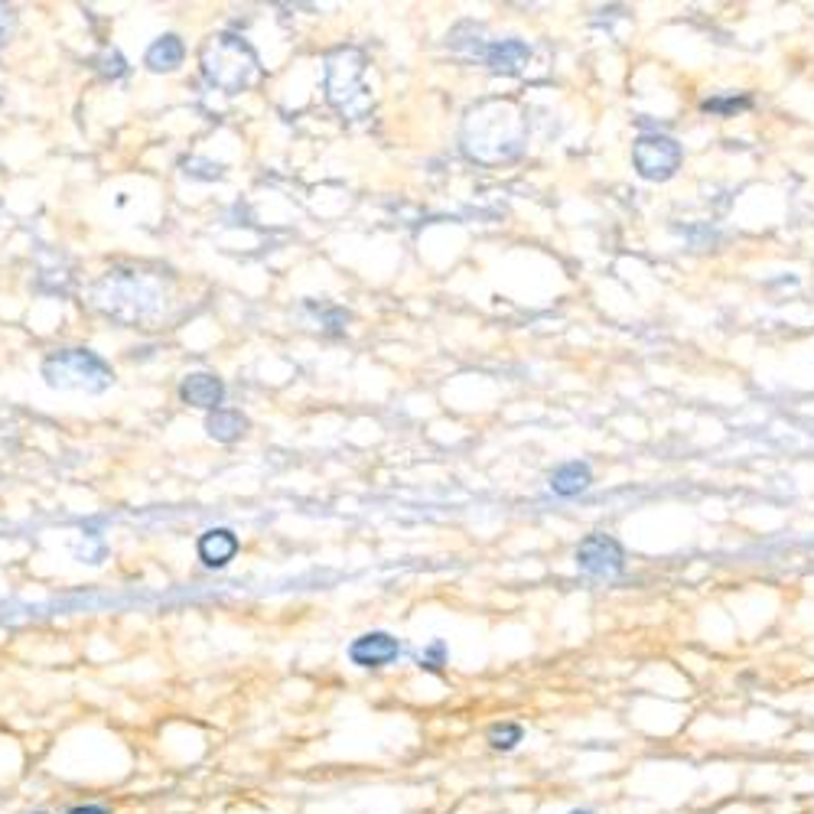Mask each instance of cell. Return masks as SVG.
I'll use <instances>...</instances> for the list:
<instances>
[{
    "label": "cell",
    "mask_w": 814,
    "mask_h": 814,
    "mask_svg": "<svg viewBox=\"0 0 814 814\" xmlns=\"http://www.w3.org/2000/svg\"><path fill=\"white\" fill-rule=\"evenodd\" d=\"M463 148L469 156L486 160V163L515 156L521 148V121L512 111V105L489 101L469 111L466 128H463Z\"/></svg>",
    "instance_id": "1"
},
{
    "label": "cell",
    "mask_w": 814,
    "mask_h": 814,
    "mask_svg": "<svg viewBox=\"0 0 814 814\" xmlns=\"http://www.w3.org/2000/svg\"><path fill=\"white\" fill-rule=\"evenodd\" d=\"M91 296H95L98 310H105L108 316L124 319V323H141V319H150L163 310V291L144 274L115 271L91 291Z\"/></svg>",
    "instance_id": "2"
},
{
    "label": "cell",
    "mask_w": 814,
    "mask_h": 814,
    "mask_svg": "<svg viewBox=\"0 0 814 814\" xmlns=\"http://www.w3.org/2000/svg\"><path fill=\"white\" fill-rule=\"evenodd\" d=\"M199 63H203V75H206L216 88H223L225 95L245 91V88L258 78V73H261L258 53H254L241 36H235V33H219V36H213V40L203 46Z\"/></svg>",
    "instance_id": "3"
},
{
    "label": "cell",
    "mask_w": 814,
    "mask_h": 814,
    "mask_svg": "<svg viewBox=\"0 0 814 814\" xmlns=\"http://www.w3.org/2000/svg\"><path fill=\"white\" fill-rule=\"evenodd\" d=\"M366 56L359 50H336L326 59V98L346 121H366L371 115V91L362 82Z\"/></svg>",
    "instance_id": "4"
},
{
    "label": "cell",
    "mask_w": 814,
    "mask_h": 814,
    "mask_svg": "<svg viewBox=\"0 0 814 814\" xmlns=\"http://www.w3.org/2000/svg\"><path fill=\"white\" fill-rule=\"evenodd\" d=\"M43 378L50 388H59V391H85V394H101L115 384V371L111 366L88 352V349H63V352H53L46 362H43Z\"/></svg>",
    "instance_id": "5"
},
{
    "label": "cell",
    "mask_w": 814,
    "mask_h": 814,
    "mask_svg": "<svg viewBox=\"0 0 814 814\" xmlns=\"http://www.w3.org/2000/svg\"><path fill=\"white\" fill-rule=\"evenodd\" d=\"M681 144L674 138L665 134H642L636 144H632V163L639 170L642 180H652V183H665L677 173L681 166Z\"/></svg>",
    "instance_id": "6"
},
{
    "label": "cell",
    "mask_w": 814,
    "mask_h": 814,
    "mask_svg": "<svg viewBox=\"0 0 814 814\" xmlns=\"http://www.w3.org/2000/svg\"><path fill=\"white\" fill-rule=\"evenodd\" d=\"M577 567L580 574L596 580H612L626 571V554L622 544L609 534H587L577 547Z\"/></svg>",
    "instance_id": "7"
},
{
    "label": "cell",
    "mask_w": 814,
    "mask_h": 814,
    "mask_svg": "<svg viewBox=\"0 0 814 814\" xmlns=\"http://www.w3.org/2000/svg\"><path fill=\"white\" fill-rule=\"evenodd\" d=\"M401 642L388 632H366L349 645V662L359 668H388L398 662Z\"/></svg>",
    "instance_id": "8"
},
{
    "label": "cell",
    "mask_w": 814,
    "mask_h": 814,
    "mask_svg": "<svg viewBox=\"0 0 814 814\" xmlns=\"http://www.w3.org/2000/svg\"><path fill=\"white\" fill-rule=\"evenodd\" d=\"M180 398L193 408H203V411H223L225 401V384L209 375V371H196V375H186L183 384H180Z\"/></svg>",
    "instance_id": "9"
},
{
    "label": "cell",
    "mask_w": 814,
    "mask_h": 814,
    "mask_svg": "<svg viewBox=\"0 0 814 814\" xmlns=\"http://www.w3.org/2000/svg\"><path fill=\"white\" fill-rule=\"evenodd\" d=\"M492 73L502 75H521L528 73V63H531V50L521 43V40H499V43H489L479 56Z\"/></svg>",
    "instance_id": "10"
},
{
    "label": "cell",
    "mask_w": 814,
    "mask_h": 814,
    "mask_svg": "<svg viewBox=\"0 0 814 814\" xmlns=\"http://www.w3.org/2000/svg\"><path fill=\"white\" fill-rule=\"evenodd\" d=\"M238 554V538L228 528H213L199 538V557L206 567H225Z\"/></svg>",
    "instance_id": "11"
},
{
    "label": "cell",
    "mask_w": 814,
    "mask_h": 814,
    "mask_svg": "<svg viewBox=\"0 0 814 814\" xmlns=\"http://www.w3.org/2000/svg\"><path fill=\"white\" fill-rule=\"evenodd\" d=\"M183 56H186L183 40H180V36H173V33H166V36H160V40H153V43H150L144 63H148L150 73H173V69H180V66H183Z\"/></svg>",
    "instance_id": "12"
},
{
    "label": "cell",
    "mask_w": 814,
    "mask_h": 814,
    "mask_svg": "<svg viewBox=\"0 0 814 814\" xmlns=\"http://www.w3.org/2000/svg\"><path fill=\"white\" fill-rule=\"evenodd\" d=\"M593 482V473L587 463H564L561 469L551 473V492L554 496H580Z\"/></svg>",
    "instance_id": "13"
},
{
    "label": "cell",
    "mask_w": 814,
    "mask_h": 814,
    "mask_svg": "<svg viewBox=\"0 0 814 814\" xmlns=\"http://www.w3.org/2000/svg\"><path fill=\"white\" fill-rule=\"evenodd\" d=\"M245 431H248V417H241L238 411H213L206 417V434L219 444H235Z\"/></svg>",
    "instance_id": "14"
},
{
    "label": "cell",
    "mask_w": 814,
    "mask_h": 814,
    "mask_svg": "<svg viewBox=\"0 0 814 814\" xmlns=\"http://www.w3.org/2000/svg\"><path fill=\"white\" fill-rule=\"evenodd\" d=\"M521 740H524V730H521L519 724H509V720L489 727V734H486V742H489L496 752H512Z\"/></svg>",
    "instance_id": "15"
},
{
    "label": "cell",
    "mask_w": 814,
    "mask_h": 814,
    "mask_svg": "<svg viewBox=\"0 0 814 814\" xmlns=\"http://www.w3.org/2000/svg\"><path fill=\"white\" fill-rule=\"evenodd\" d=\"M95 66H98V73L108 75V78H121L124 75V56L118 53V50H105L101 56H95Z\"/></svg>",
    "instance_id": "16"
},
{
    "label": "cell",
    "mask_w": 814,
    "mask_h": 814,
    "mask_svg": "<svg viewBox=\"0 0 814 814\" xmlns=\"http://www.w3.org/2000/svg\"><path fill=\"white\" fill-rule=\"evenodd\" d=\"M752 101L749 98H707L704 111H717V115H734V111H746Z\"/></svg>",
    "instance_id": "17"
},
{
    "label": "cell",
    "mask_w": 814,
    "mask_h": 814,
    "mask_svg": "<svg viewBox=\"0 0 814 814\" xmlns=\"http://www.w3.org/2000/svg\"><path fill=\"white\" fill-rule=\"evenodd\" d=\"M417 665L424 668V671H441L446 665V645L437 639V642H431V649H424L421 652V662Z\"/></svg>",
    "instance_id": "18"
},
{
    "label": "cell",
    "mask_w": 814,
    "mask_h": 814,
    "mask_svg": "<svg viewBox=\"0 0 814 814\" xmlns=\"http://www.w3.org/2000/svg\"><path fill=\"white\" fill-rule=\"evenodd\" d=\"M10 33H13V10L0 3V46L10 40Z\"/></svg>",
    "instance_id": "19"
},
{
    "label": "cell",
    "mask_w": 814,
    "mask_h": 814,
    "mask_svg": "<svg viewBox=\"0 0 814 814\" xmlns=\"http://www.w3.org/2000/svg\"><path fill=\"white\" fill-rule=\"evenodd\" d=\"M66 814H115V812H108L105 805H73Z\"/></svg>",
    "instance_id": "20"
},
{
    "label": "cell",
    "mask_w": 814,
    "mask_h": 814,
    "mask_svg": "<svg viewBox=\"0 0 814 814\" xmlns=\"http://www.w3.org/2000/svg\"><path fill=\"white\" fill-rule=\"evenodd\" d=\"M567 814H596V812H590V808H574V812H567Z\"/></svg>",
    "instance_id": "21"
},
{
    "label": "cell",
    "mask_w": 814,
    "mask_h": 814,
    "mask_svg": "<svg viewBox=\"0 0 814 814\" xmlns=\"http://www.w3.org/2000/svg\"><path fill=\"white\" fill-rule=\"evenodd\" d=\"M33 814H50V812H33Z\"/></svg>",
    "instance_id": "22"
}]
</instances>
